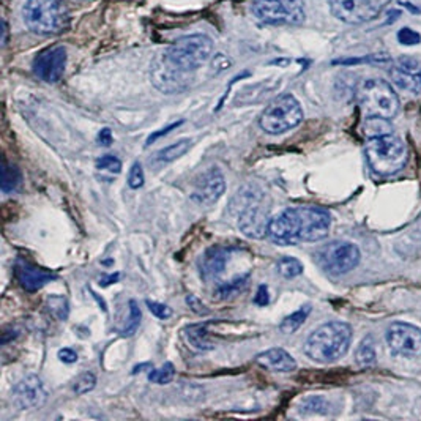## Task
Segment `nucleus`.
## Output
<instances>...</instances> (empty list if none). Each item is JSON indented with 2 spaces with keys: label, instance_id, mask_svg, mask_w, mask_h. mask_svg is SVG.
Returning a JSON list of instances; mask_svg holds the SVG:
<instances>
[{
  "label": "nucleus",
  "instance_id": "37",
  "mask_svg": "<svg viewBox=\"0 0 421 421\" xmlns=\"http://www.w3.org/2000/svg\"><path fill=\"white\" fill-rule=\"evenodd\" d=\"M145 304H147L150 313L154 314L155 317H158V319L166 320V319H169V317H172V309H170L168 304H163V303H158V302H150V300L145 302Z\"/></svg>",
  "mask_w": 421,
  "mask_h": 421
},
{
  "label": "nucleus",
  "instance_id": "29",
  "mask_svg": "<svg viewBox=\"0 0 421 421\" xmlns=\"http://www.w3.org/2000/svg\"><path fill=\"white\" fill-rule=\"evenodd\" d=\"M355 360L362 368H368V366H372L376 363V349H374V343H372V338L368 337L360 343L358 349L355 352Z\"/></svg>",
  "mask_w": 421,
  "mask_h": 421
},
{
  "label": "nucleus",
  "instance_id": "9",
  "mask_svg": "<svg viewBox=\"0 0 421 421\" xmlns=\"http://www.w3.org/2000/svg\"><path fill=\"white\" fill-rule=\"evenodd\" d=\"M360 249L350 242L334 240L320 246L314 254V259L323 272L333 276H343L352 272L360 264Z\"/></svg>",
  "mask_w": 421,
  "mask_h": 421
},
{
  "label": "nucleus",
  "instance_id": "10",
  "mask_svg": "<svg viewBox=\"0 0 421 421\" xmlns=\"http://www.w3.org/2000/svg\"><path fill=\"white\" fill-rule=\"evenodd\" d=\"M332 15L346 24L369 22L379 16L383 0H327Z\"/></svg>",
  "mask_w": 421,
  "mask_h": 421
},
{
  "label": "nucleus",
  "instance_id": "18",
  "mask_svg": "<svg viewBox=\"0 0 421 421\" xmlns=\"http://www.w3.org/2000/svg\"><path fill=\"white\" fill-rule=\"evenodd\" d=\"M15 276L26 292H38L47 283L57 279V274L47 268L38 267L26 259H17L15 264Z\"/></svg>",
  "mask_w": 421,
  "mask_h": 421
},
{
  "label": "nucleus",
  "instance_id": "22",
  "mask_svg": "<svg viewBox=\"0 0 421 421\" xmlns=\"http://www.w3.org/2000/svg\"><path fill=\"white\" fill-rule=\"evenodd\" d=\"M182 338L191 350L207 352L215 349V344L209 337L205 323H193V325L185 327L182 332Z\"/></svg>",
  "mask_w": 421,
  "mask_h": 421
},
{
  "label": "nucleus",
  "instance_id": "2",
  "mask_svg": "<svg viewBox=\"0 0 421 421\" xmlns=\"http://www.w3.org/2000/svg\"><path fill=\"white\" fill-rule=\"evenodd\" d=\"M264 193L256 188H243L232 200V212L239 218V229L248 239L262 240L268 234L270 209L264 202Z\"/></svg>",
  "mask_w": 421,
  "mask_h": 421
},
{
  "label": "nucleus",
  "instance_id": "25",
  "mask_svg": "<svg viewBox=\"0 0 421 421\" xmlns=\"http://www.w3.org/2000/svg\"><path fill=\"white\" fill-rule=\"evenodd\" d=\"M311 313V306L309 304H304L300 309H297L295 313H292L290 316L284 317L283 322L279 323V332L283 334H292L295 333L298 328H300L304 322H306L308 316Z\"/></svg>",
  "mask_w": 421,
  "mask_h": 421
},
{
  "label": "nucleus",
  "instance_id": "30",
  "mask_svg": "<svg viewBox=\"0 0 421 421\" xmlns=\"http://www.w3.org/2000/svg\"><path fill=\"white\" fill-rule=\"evenodd\" d=\"M46 306L50 313L56 317L57 320H66L70 316V304L64 295H51L47 297Z\"/></svg>",
  "mask_w": 421,
  "mask_h": 421
},
{
  "label": "nucleus",
  "instance_id": "27",
  "mask_svg": "<svg viewBox=\"0 0 421 421\" xmlns=\"http://www.w3.org/2000/svg\"><path fill=\"white\" fill-rule=\"evenodd\" d=\"M22 175L21 170L13 164H10L7 160H3V169H2V191L5 194L13 193L17 190V186L21 185Z\"/></svg>",
  "mask_w": 421,
  "mask_h": 421
},
{
  "label": "nucleus",
  "instance_id": "13",
  "mask_svg": "<svg viewBox=\"0 0 421 421\" xmlns=\"http://www.w3.org/2000/svg\"><path fill=\"white\" fill-rule=\"evenodd\" d=\"M47 399L45 383L38 376H26L11 390V402L20 411H38Z\"/></svg>",
  "mask_w": 421,
  "mask_h": 421
},
{
  "label": "nucleus",
  "instance_id": "34",
  "mask_svg": "<svg viewBox=\"0 0 421 421\" xmlns=\"http://www.w3.org/2000/svg\"><path fill=\"white\" fill-rule=\"evenodd\" d=\"M95 166L98 170H103V172H109V174H115V175L121 172V161L114 155L100 156L98 160L95 161Z\"/></svg>",
  "mask_w": 421,
  "mask_h": 421
},
{
  "label": "nucleus",
  "instance_id": "7",
  "mask_svg": "<svg viewBox=\"0 0 421 421\" xmlns=\"http://www.w3.org/2000/svg\"><path fill=\"white\" fill-rule=\"evenodd\" d=\"M303 109L294 95H281L268 105L259 117L262 131L272 136L294 130L303 121Z\"/></svg>",
  "mask_w": 421,
  "mask_h": 421
},
{
  "label": "nucleus",
  "instance_id": "31",
  "mask_svg": "<svg viewBox=\"0 0 421 421\" xmlns=\"http://www.w3.org/2000/svg\"><path fill=\"white\" fill-rule=\"evenodd\" d=\"M96 387V377L94 372L90 371H84L82 374H79L76 377L75 383H73V392H75L77 396L87 394Z\"/></svg>",
  "mask_w": 421,
  "mask_h": 421
},
{
  "label": "nucleus",
  "instance_id": "4",
  "mask_svg": "<svg viewBox=\"0 0 421 421\" xmlns=\"http://www.w3.org/2000/svg\"><path fill=\"white\" fill-rule=\"evenodd\" d=\"M357 101L366 117L393 119L399 112V98L394 89L379 77L364 79L357 87Z\"/></svg>",
  "mask_w": 421,
  "mask_h": 421
},
{
  "label": "nucleus",
  "instance_id": "21",
  "mask_svg": "<svg viewBox=\"0 0 421 421\" xmlns=\"http://www.w3.org/2000/svg\"><path fill=\"white\" fill-rule=\"evenodd\" d=\"M256 363L273 372H292L297 369L295 358L281 347H273V349L260 352L256 357Z\"/></svg>",
  "mask_w": 421,
  "mask_h": 421
},
{
  "label": "nucleus",
  "instance_id": "43",
  "mask_svg": "<svg viewBox=\"0 0 421 421\" xmlns=\"http://www.w3.org/2000/svg\"><path fill=\"white\" fill-rule=\"evenodd\" d=\"M98 142L100 145H105V147H109L112 144V133L109 128H103L98 133Z\"/></svg>",
  "mask_w": 421,
  "mask_h": 421
},
{
  "label": "nucleus",
  "instance_id": "24",
  "mask_svg": "<svg viewBox=\"0 0 421 421\" xmlns=\"http://www.w3.org/2000/svg\"><path fill=\"white\" fill-rule=\"evenodd\" d=\"M362 130L368 139L390 136V134H393L392 121H390V119H383V117H366Z\"/></svg>",
  "mask_w": 421,
  "mask_h": 421
},
{
  "label": "nucleus",
  "instance_id": "41",
  "mask_svg": "<svg viewBox=\"0 0 421 421\" xmlns=\"http://www.w3.org/2000/svg\"><path fill=\"white\" fill-rule=\"evenodd\" d=\"M182 124H183V120H180V121H175V124L169 125V126H166V128H163V130L156 131V133H154V134H150L149 139H147V145H150L152 142H154V140L160 139L161 136H166V134H168L169 131H172V130H175V128H179Z\"/></svg>",
  "mask_w": 421,
  "mask_h": 421
},
{
  "label": "nucleus",
  "instance_id": "33",
  "mask_svg": "<svg viewBox=\"0 0 421 421\" xmlns=\"http://www.w3.org/2000/svg\"><path fill=\"white\" fill-rule=\"evenodd\" d=\"M130 317H128V322H126V327L121 330V334L124 337H131V334H134V332L138 330L139 323H140V317H142V313H140L139 309V304L136 300H130Z\"/></svg>",
  "mask_w": 421,
  "mask_h": 421
},
{
  "label": "nucleus",
  "instance_id": "3",
  "mask_svg": "<svg viewBox=\"0 0 421 421\" xmlns=\"http://www.w3.org/2000/svg\"><path fill=\"white\" fill-rule=\"evenodd\" d=\"M22 20L34 34L57 35L68 27L70 13L64 0H27Z\"/></svg>",
  "mask_w": 421,
  "mask_h": 421
},
{
  "label": "nucleus",
  "instance_id": "44",
  "mask_svg": "<svg viewBox=\"0 0 421 421\" xmlns=\"http://www.w3.org/2000/svg\"><path fill=\"white\" fill-rule=\"evenodd\" d=\"M119 278H120L119 273L111 274V276H108L106 279H103V286H109V284H112V283H117Z\"/></svg>",
  "mask_w": 421,
  "mask_h": 421
},
{
  "label": "nucleus",
  "instance_id": "12",
  "mask_svg": "<svg viewBox=\"0 0 421 421\" xmlns=\"http://www.w3.org/2000/svg\"><path fill=\"white\" fill-rule=\"evenodd\" d=\"M297 213L300 224V243L325 239L332 228V216L328 210L316 205H303L297 207Z\"/></svg>",
  "mask_w": 421,
  "mask_h": 421
},
{
  "label": "nucleus",
  "instance_id": "46",
  "mask_svg": "<svg viewBox=\"0 0 421 421\" xmlns=\"http://www.w3.org/2000/svg\"><path fill=\"white\" fill-rule=\"evenodd\" d=\"M417 230L421 234V213H420V216L417 218Z\"/></svg>",
  "mask_w": 421,
  "mask_h": 421
},
{
  "label": "nucleus",
  "instance_id": "15",
  "mask_svg": "<svg viewBox=\"0 0 421 421\" xmlns=\"http://www.w3.org/2000/svg\"><path fill=\"white\" fill-rule=\"evenodd\" d=\"M226 180L218 168H209L193 183L191 199L199 205H213L223 198Z\"/></svg>",
  "mask_w": 421,
  "mask_h": 421
},
{
  "label": "nucleus",
  "instance_id": "38",
  "mask_svg": "<svg viewBox=\"0 0 421 421\" xmlns=\"http://www.w3.org/2000/svg\"><path fill=\"white\" fill-rule=\"evenodd\" d=\"M320 408H327V402L322 398H319V396L309 398L302 404V412L304 413H319V412L323 413V411H320Z\"/></svg>",
  "mask_w": 421,
  "mask_h": 421
},
{
  "label": "nucleus",
  "instance_id": "16",
  "mask_svg": "<svg viewBox=\"0 0 421 421\" xmlns=\"http://www.w3.org/2000/svg\"><path fill=\"white\" fill-rule=\"evenodd\" d=\"M267 237L274 245L279 246L298 245L300 243V224H298L297 207L284 210L278 216L272 218Z\"/></svg>",
  "mask_w": 421,
  "mask_h": 421
},
{
  "label": "nucleus",
  "instance_id": "45",
  "mask_svg": "<svg viewBox=\"0 0 421 421\" xmlns=\"http://www.w3.org/2000/svg\"><path fill=\"white\" fill-rule=\"evenodd\" d=\"M2 29H3V35H2V46H5V43H7V24L2 22Z\"/></svg>",
  "mask_w": 421,
  "mask_h": 421
},
{
  "label": "nucleus",
  "instance_id": "1",
  "mask_svg": "<svg viewBox=\"0 0 421 421\" xmlns=\"http://www.w3.org/2000/svg\"><path fill=\"white\" fill-rule=\"evenodd\" d=\"M352 343V328L346 322H328L309 334L304 343L308 358L320 364H330L346 355Z\"/></svg>",
  "mask_w": 421,
  "mask_h": 421
},
{
  "label": "nucleus",
  "instance_id": "40",
  "mask_svg": "<svg viewBox=\"0 0 421 421\" xmlns=\"http://www.w3.org/2000/svg\"><path fill=\"white\" fill-rule=\"evenodd\" d=\"M254 303L258 304V306H267L268 303H270V295H268V288L267 286H259L258 292H256L254 297Z\"/></svg>",
  "mask_w": 421,
  "mask_h": 421
},
{
  "label": "nucleus",
  "instance_id": "20",
  "mask_svg": "<svg viewBox=\"0 0 421 421\" xmlns=\"http://www.w3.org/2000/svg\"><path fill=\"white\" fill-rule=\"evenodd\" d=\"M228 264V249L223 246H212L200 256L198 262L200 276L205 281H213L221 276Z\"/></svg>",
  "mask_w": 421,
  "mask_h": 421
},
{
  "label": "nucleus",
  "instance_id": "19",
  "mask_svg": "<svg viewBox=\"0 0 421 421\" xmlns=\"http://www.w3.org/2000/svg\"><path fill=\"white\" fill-rule=\"evenodd\" d=\"M390 76L399 89L413 95L421 94V68L417 60L411 57L398 59L390 70Z\"/></svg>",
  "mask_w": 421,
  "mask_h": 421
},
{
  "label": "nucleus",
  "instance_id": "14",
  "mask_svg": "<svg viewBox=\"0 0 421 421\" xmlns=\"http://www.w3.org/2000/svg\"><path fill=\"white\" fill-rule=\"evenodd\" d=\"M66 68V50L64 46H51L36 54L34 75L47 84L59 82Z\"/></svg>",
  "mask_w": 421,
  "mask_h": 421
},
{
  "label": "nucleus",
  "instance_id": "8",
  "mask_svg": "<svg viewBox=\"0 0 421 421\" xmlns=\"http://www.w3.org/2000/svg\"><path fill=\"white\" fill-rule=\"evenodd\" d=\"M253 15L273 26H300L306 20L303 0H253Z\"/></svg>",
  "mask_w": 421,
  "mask_h": 421
},
{
  "label": "nucleus",
  "instance_id": "26",
  "mask_svg": "<svg viewBox=\"0 0 421 421\" xmlns=\"http://www.w3.org/2000/svg\"><path fill=\"white\" fill-rule=\"evenodd\" d=\"M248 281H249V273L242 274V276H237L234 279H230V281H228V283L219 284L216 288L215 294H216V297L219 298V300H226V298L235 297L237 294H240L242 290L246 289Z\"/></svg>",
  "mask_w": 421,
  "mask_h": 421
},
{
  "label": "nucleus",
  "instance_id": "17",
  "mask_svg": "<svg viewBox=\"0 0 421 421\" xmlns=\"http://www.w3.org/2000/svg\"><path fill=\"white\" fill-rule=\"evenodd\" d=\"M152 82H154L155 87L163 91V94H177V91H182L188 87V79L186 75L190 73H183L180 70H177L175 66L170 65L164 56L156 60L155 65L152 66Z\"/></svg>",
  "mask_w": 421,
  "mask_h": 421
},
{
  "label": "nucleus",
  "instance_id": "11",
  "mask_svg": "<svg viewBox=\"0 0 421 421\" xmlns=\"http://www.w3.org/2000/svg\"><path fill=\"white\" fill-rule=\"evenodd\" d=\"M387 343L394 355L421 357V328L406 322H394L387 332Z\"/></svg>",
  "mask_w": 421,
  "mask_h": 421
},
{
  "label": "nucleus",
  "instance_id": "28",
  "mask_svg": "<svg viewBox=\"0 0 421 421\" xmlns=\"http://www.w3.org/2000/svg\"><path fill=\"white\" fill-rule=\"evenodd\" d=\"M276 272L286 279L297 278L303 273V264L292 256H284L276 262Z\"/></svg>",
  "mask_w": 421,
  "mask_h": 421
},
{
  "label": "nucleus",
  "instance_id": "35",
  "mask_svg": "<svg viewBox=\"0 0 421 421\" xmlns=\"http://www.w3.org/2000/svg\"><path fill=\"white\" fill-rule=\"evenodd\" d=\"M145 183V174L142 169V164L140 163H134L130 174H128V186L131 188V190H139V188H142Z\"/></svg>",
  "mask_w": 421,
  "mask_h": 421
},
{
  "label": "nucleus",
  "instance_id": "6",
  "mask_svg": "<svg viewBox=\"0 0 421 421\" xmlns=\"http://www.w3.org/2000/svg\"><path fill=\"white\" fill-rule=\"evenodd\" d=\"M213 52V41L204 34L182 36L163 54L168 62L183 73H193L200 68Z\"/></svg>",
  "mask_w": 421,
  "mask_h": 421
},
{
  "label": "nucleus",
  "instance_id": "23",
  "mask_svg": "<svg viewBox=\"0 0 421 421\" xmlns=\"http://www.w3.org/2000/svg\"><path fill=\"white\" fill-rule=\"evenodd\" d=\"M190 149H191V139H180V140H177L175 144H170V145H168V147L156 152L154 161L160 163V164L172 163L175 160H179V158H182Z\"/></svg>",
  "mask_w": 421,
  "mask_h": 421
},
{
  "label": "nucleus",
  "instance_id": "39",
  "mask_svg": "<svg viewBox=\"0 0 421 421\" xmlns=\"http://www.w3.org/2000/svg\"><path fill=\"white\" fill-rule=\"evenodd\" d=\"M186 304L191 308L193 313H196L199 316H207V314L210 313V309L207 308L205 304L202 302H200L196 295H193V294L186 295Z\"/></svg>",
  "mask_w": 421,
  "mask_h": 421
},
{
  "label": "nucleus",
  "instance_id": "5",
  "mask_svg": "<svg viewBox=\"0 0 421 421\" xmlns=\"http://www.w3.org/2000/svg\"><path fill=\"white\" fill-rule=\"evenodd\" d=\"M364 154L369 168L382 177L399 172L407 163V145L393 134L369 139L364 145Z\"/></svg>",
  "mask_w": 421,
  "mask_h": 421
},
{
  "label": "nucleus",
  "instance_id": "36",
  "mask_svg": "<svg viewBox=\"0 0 421 421\" xmlns=\"http://www.w3.org/2000/svg\"><path fill=\"white\" fill-rule=\"evenodd\" d=\"M398 41L404 46H415L421 43V35L411 27H404L398 32Z\"/></svg>",
  "mask_w": 421,
  "mask_h": 421
},
{
  "label": "nucleus",
  "instance_id": "42",
  "mask_svg": "<svg viewBox=\"0 0 421 421\" xmlns=\"http://www.w3.org/2000/svg\"><path fill=\"white\" fill-rule=\"evenodd\" d=\"M59 358L60 362L64 363H76L77 362V353L73 350V349H68V347H65V349H60L59 350Z\"/></svg>",
  "mask_w": 421,
  "mask_h": 421
},
{
  "label": "nucleus",
  "instance_id": "32",
  "mask_svg": "<svg viewBox=\"0 0 421 421\" xmlns=\"http://www.w3.org/2000/svg\"><path fill=\"white\" fill-rule=\"evenodd\" d=\"M175 377V368L172 363H164L161 368L154 369L149 374V381L152 383H158V385H166V383H170Z\"/></svg>",
  "mask_w": 421,
  "mask_h": 421
}]
</instances>
